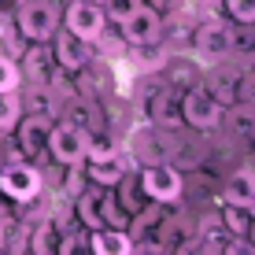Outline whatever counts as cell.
Wrapping results in <instances>:
<instances>
[{
	"label": "cell",
	"instance_id": "18",
	"mask_svg": "<svg viewBox=\"0 0 255 255\" xmlns=\"http://www.w3.org/2000/svg\"><path fill=\"white\" fill-rule=\"evenodd\" d=\"M56 255H93V248H89V230H82V226L59 230Z\"/></svg>",
	"mask_w": 255,
	"mask_h": 255
},
{
	"label": "cell",
	"instance_id": "6",
	"mask_svg": "<svg viewBox=\"0 0 255 255\" xmlns=\"http://www.w3.org/2000/svg\"><path fill=\"white\" fill-rule=\"evenodd\" d=\"M230 22L222 19H204L192 30V52H196L200 63H222V59H230Z\"/></svg>",
	"mask_w": 255,
	"mask_h": 255
},
{
	"label": "cell",
	"instance_id": "28",
	"mask_svg": "<svg viewBox=\"0 0 255 255\" xmlns=\"http://www.w3.org/2000/svg\"><path fill=\"white\" fill-rule=\"evenodd\" d=\"M4 211H7V196L0 192V215H4Z\"/></svg>",
	"mask_w": 255,
	"mask_h": 255
},
{
	"label": "cell",
	"instance_id": "12",
	"mask_svg": "<svg viewBox=\"0 0 255 255\" xmlns=\"http://www.w3.org/2000/svg\"><path fill=\"white\" fill-rule=\"evenodd\" d=\"M85 178H89V185H100V189H115L126 174H133V155L122 148V152L108 155V159H85L82 163Z\"/></svg>",
	"mask_w": 255,
	"mask_h": 255
},
{
	"label": "cell",
	"instance_id": "10",
	"mask_svg": "<svg viewBox=\"0 0 255 255\" xmlns=\"http://www.w3.org/2000/svg\"><path fill=\"white\" fill-rule=\"evenodd\" d=\"M63 30H70L74 37H82V41H93L100 37L104 30H108V15H104V7L100 4H93V0H70L67 4V15H63Z\"/></svg>",
	"mask_w": 255,
	"mask_h": 255
},
{
	"label": "cell",
	"instance_id": "3",
	"mask_svg": "<svg viewBox=\"0 0 255 255\" xmlns=\"http://www.w3.org/2000/svg\"><path fill=\"white\" fill-rule=\"evenodd\" d=\"M15 26H19V33L30 45H45L52 33L59 30V11L48 0H22L19 15H15Z\"/></svg>",
	"mask_w": 255,
	"mask_h": 255
},
{
	"label": "cell",
	"instance_id": "2",
	"mask_svg": "<svg viewBox=\"0 0 255 255\" xmlns=\"http://www.w3.org/2000/svg\"><path fill=\"white\" fill-rule=\"evenodd\" d=\"M119 33H122V45H129V48H159L163 33H166V19L155 7L140 4L129 19L119 22Z\"/></svg>",
	"mask_w": 255,
	"mask_h": 255
},
{
	"label": "cell",
	"instance_id": "15",
	"mask_svg": "<svg viewBox=\"0 0 255 255\" xmlns=\"http://www.w3.org/2000/svg\"><path fill=\"white\" fill-rule=\"evenodd\" d=\"M52 70H56V63H52V52H48V41L45 45H30V52H26L19 74H26L33 85H48Z\"/></svg>",
	"mask_w": 255,
	"mask_h": 255
},
{
	"label": "cell",
	"instance_id": "26",
	"mask_svg": "<svg viewBox=\"0 0 255 255\" xmlns=\"http://www.w3.org/2000/svg\"><path fill=\"white\" fill-rule=\"evenodd\" d=\"M129 255H170V248L159 241H133V252Z\"/></svg>",
	"mask_w": 255,
	"mask_h": 255
},
{
	"label": "cell",
	"instance_id": "1",
	"mask_svg": "<svg viewBox=\"0 0 255 255\" xmlns=\"http://www.w3.org/2000/svg\"><path fill=\"white\" fill-rule=\"evenodd\" d=\"M137 185H140V192H144V200L166 207V204H178L181 200L185 178H181L170 163H144L137 170Z\"/></svg>",
	"mask_w": 255,
	"mask_h": 255
},
{
	"label": "cell",
	"instance_id": "30",
	"mask_svg": "<svg viewBox=\"0 0 255 255\" xmlns=\"http://www.w3.org/2000/svg\"><path fill=\"white\" fill-rule=\"evenodd\" d=\"M0 56H7V52H4V41H0Z\"/></svg>",
	"mask_w": 255,
	"mask_h": 255
},
{
	"label": "cell",
	"instance_id": "27",
	"mask_svg": "<svg viewBox=\"0 0 255 255\" xmlns=\"http://www.w3.org/2000/svg\"><path fill=\"white\" fill-rule=\"evenodd\" d=\"M181 4H185V0H148V7H155V11L163 15V19H166V15H174Z\"/></svg>",
	"mask_w": 255,
	"mask_h": 255
},
{
	"label": "cell",
	"instance_id": "22",
	"mask_svg": "<svg viewBox=\"0 0 255 255\" xmlns=\"http://www.w3.org/2000/svg\"><path fill=\"white\" fill-rule=\"evenodd\" d=\"M19 63H15L11 56H0V93H19Z\"/></svg>",
	"mask_w": 255,
	"mask_h": 255
},
{
	"label": "cell",
	"instance_id": "8",
	"mask_svg": "<svg viewBox=\"0 0 255 255\" xmlns=\"http://www.w3.org/2000/svg\"><path fill=\"white\" fill-rule=\"evenodd\" d=\"M45 152L59 166H78V163H85V133L78 126H70V122H52Z\"/></svg>",
	"mask_w": 255,
	"mask_h": 255
},
{
	"label": "cell",
	"instance_id": "9",
	"mask_svg": "<svg viewBox=\"0 0 255 255\" xmlns=\"http://www.w3.org/2000/svg\"><path fill=\"white\" fill-rule=\"evenodd\" d=\"M48 52H52V63H56L63 74H78V70L89 67L93 59V45L82 37H74L70 30H56L48 37Z\"/></svg>",
	"mask_w": 255,
	"mask_h": 255
},
{
	"label": "cell",
	"instance_id": "16",
	"mask_svg": "<svg viewBox=\"0 0 255 255\" xmlns=\"http://www.w3.org/2000/svg\"><path fill=\"white\" fill-rule=\"evenodd\" d=\"M255 196V170H237L230 174V181H226V189H222V204H241V207H248V200Z\"/></svg>",
	"mask_w": 255,
	"mask_h": 255
},
{
	"label": "cell",
	"instance_id": "23",
	"mask_svg": "<svg viewBox=\"0 0 255 255\" xmlns=\"http://www.w3.org/2000/svg\"><path fill=\"white\" fill-rule=\"evenodd\" d=\"M140 4H144V0H104L100 7H104V15H108L111 22H122V19H129Z\"/></svg>",
	"mask_w": 255,
	"mask_h": 255
},
{
	"label": "cell",
	"instance_id": "7",
	"mask_svg": "<svg viewBox=\"0 0 255 255\" xmlns=\"http://www.w3.org/2000/svg\"><path fill=\"white\" fill-rule=\"evenodd\" d=\"M41 170L33 163H7L0 166V192L11 204H30L33 196H41Z\"/></svg>",
	"mask_w": 255,
	"mask_h": 255
},
{
	"label": "cell",
	"instance_id": "19",
	"mask_svg": "<svg viewBox=\"0 0 255 255\" xmlns=\"http://www.w3.org/2000/svg\"><path fill=\"white\" fill-rule=\"evenodd\" d=\"M218 226L226 230V237H244L248 226H252V215H248V207H241V204H222Z\"/></svg>",
	"mask_w": 255,
	"mask_h": 255
},
{
	"label": "cell",
	"instance_id": "11",
	"mask_svg": "<svg viewBox=\"0 0 255 255\" xmlns=\"http://www.w3.org/2000/svg\"><path fill=\"white\" fill-rule=\"evenodd\" d=\"M144 115H148V126H155V129H181L185 126L181 122V89L159 85L152 93V100H148Z\"/></svg>",
	"mask_w": 255,
	"mask_h": 255
},
{
	"label": "cell",
	"instance_id": "21",
	"mask_svg": "<svg viewBox=\"0 0 255 255\" xmlns=\"http://www.w3.org/2000/svg\"><path fill=\"white\" fill-rule=\"evenodd\" d=\"M222 11L237 26H248V22H255V0H222Z\"/></svg>",
	"mask_w": 255,
	"mask_h": 255
},
{
	"label": "cell",
	"instance_id": "4",
	"mask_svg": "<svg viewBox=\"0 0 255 255\" xmlns=\"http://www.w3.org/2000/svg\"><path fill=\"white\" fill-rule=\"evenodd\" d=\"M241 82H244V67L241 63H230V59L211 63L207 74L200 78V85L207 89V96L218 104V108H233V104L241 100Z\"/></svg>",
	"mask_w": 255,
	"mask_h": 255
},
{
	"label": "cell",
	"instance_id": "31",
	"mask_svg": "<svg viewBox=\"0 0 255 255\" xmlns=\"http://www.w3.org/2000/svg\"><path fill=\"white\" fill-rule=\"evenodd\" d=\"M93 4H104V0H93Z\"/></svg>",
	"mask_w": 255,
	"mask_h": 255
},
{
	"label": "cell",
	"instance_id": "17",
	"mask_svg": "<svg viewBox=\"0 0 255 255\" xmlns=\"http://www.w3.org/2000/svg\"><path fill=\"white\" fill-rule=\"evenodd\" d=\"M230 59L233 63H255V22L248 26H237L230 33Z\"/></svg>",
	"mask_w": 255,
	"mask_h": 255
},
{
	"label": "cell",
	"instance_id": "24",
	"mask_svg": "<svg viewBox=\"0 0 255 255\" xmlns=\"http://www.w3.org/2000/svg\"><path fill=\"white\" fill-rule=\"evenodd\" d=\"M218 255H255V244L248 237H226V244L218 248Z\"/></svg>",
	"mask_w": 255,
	"mask_h": 255
},
{
	"label": "cell",
	"instance_id": "25",
	"mask_svg": "<svg viewBox=\"0 0 255 255\" xmlns=\"http://www.w3.org/2000/svg\"><path fill=\"white\" fill-rule=\"evenodd\" d=\"M170 255H207V248H204V241H200L196 233H189V237H178V248Z\"/></svg>",
	"mask_w": 255,
	"mask_h": 255
},
{
	"label": "cell",
	"instance_id": "14",
	"mask_svg": "<svg viewBox=\"0 0 255 255\" xmlns=\"http://www.w3.org/2000/svg\"><path fill=\"white\" fill-rule=\"evenodd\" d=\"M89 248H93V255H129L133 241H129L126 230L100 226V230H89Z\"/></svg>",
	"mask_w": 255,
	"mask_h": 255
},
{
	"label": "cell",
	"instance_id": "20",
	"mask_svg": "<svg viewBox=\"0 0 255 255\" xmlns=\"http://www.w3.org/2000/svg\"><path fill=\"white\" fill-rule=\"evenodd\" d=\"M22 119V100L19 93H0V133H11Z\"/></svg>",
	"mask_w": 255,
	"mask_h": 255
},
{
	"label": "cell",
	"instance_id": "5",
	"mask_svg": "<svg viewBox=\"0 0 255 255\" xmlns=\"http://www.w3.org/2000/svg\"><path fill=\"white\" fill-rule=\"evenodd\" d=\"M222 111L226 108H218L200 82L181 93V122L192 126V129H200V133H211V129L222 126Z\"/></svg>",
	"mask_w": 255,
	"mask_h": 255
},
{
	"label": "cell",
	"instance_id": "13",
	"mask_svg": "<svg viewBox=\"0 0 255 255\" xmlns=\"http://www.w3.org/2000/svg\"><path fill=\"white\" fill-rule=\"evenodd\" d=\"M48 129H52V119L22 115L11 133H19V152L22 155H41V152H45V140H48Z\"/></svg>",
	"mask_w": 255,
	"mask_h": 255
},
{
	"label": "cell",
	"instance_id": "29",
	"mask_svg": "<svg viewBox=\"0 0 255 255\" xmlns=\"http://www.w3.org/2000/svg\"><path fill=\"white\" fill-rule=\"evenodd\" d=\"M248 215H252V218H255V196H252V200H248Z\"/></svg>",
	"mask_w": 255,
	"mask_h": 255
}]
</instances>
